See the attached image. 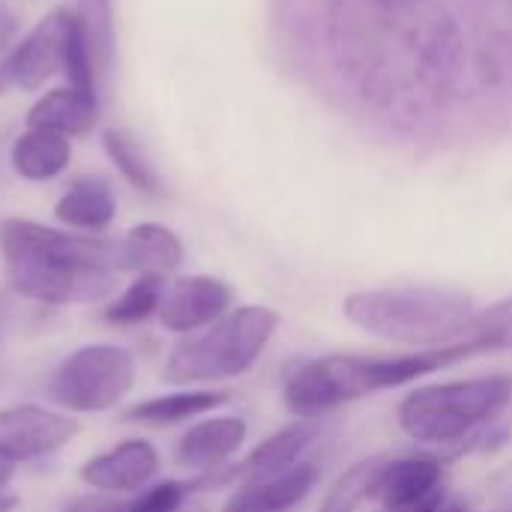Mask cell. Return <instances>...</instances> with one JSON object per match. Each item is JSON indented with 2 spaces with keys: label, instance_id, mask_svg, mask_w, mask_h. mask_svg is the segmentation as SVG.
<instances>
[{
  "label": "cell",
  "instance_id": "8fae6325",
  "mask_svg": "<svg viewBox=\"0 0 512 512\" xmlns=\"http://www.w3.org/2000/svg\"><path fill=\"white\" fill-rule=\"evenodd\" d=\"M159 450L144 438H126L111 450L90 456L78 477L87 489L102 495H138L144 492L159 474Z\"/></svg>",
  "mask_w": 512,
  "mask_h": 512
},
{
  "label": "cell",
  "instance_id": "d6a6232c",
  "mask_svg": "<svg viewBox=\"0 0 512 512\" xmlns=\"http://www.w3.org/2000/svg\"><path fill=\"white\" fill-rule=\"evenodd\" d=\"M0 342H3V315H0Z\"/></svg>",
  "mask_w": 512,
  "mask_h": 512
},
{
  "label": "cell",
  "instance_id": "484cf974",
  "mask_svg": "<svg viewBox=\"0 0 512 512\" xmlns=\"http://www.w3.org/2000/svg\"><path fill=\"white\" fill-rule=\"evenodd\" d=\"M192 483H180V480H165L156 486H147L126 512H180L186 504V498L192 495Z\"/></svg>",
  "mask_w": 512,
  "mask_h": 512
},
{
  "label": "cell",
  "instance_id": "ac0fdd59",
  "mask_svg": "<svg viewBox=\"0 0 512 512\" xmlns=\"http://www.w3.org/2000/svg\"><path fill=\"white\" fill-rule=\"evenodd\" d=\"M96 120H99V96L75 90L69 84L42 93L27 111V126L51 129L66 138L87 135L96 126Z\"/></svg>",
  "mask_w": 512,
  "mask_h": 512
},
{
  "label": "cell",
  "instance_id": "d590c367",
  "mask_svg": "<svg viewBox=\"0 0 512 512\" xmlns=\"http://www.w3.org/2000/svg\"><path fill=\"white\" fill-rule=\"evenodd\" d=\"M63 512H66V510H63Z\"/></svg>",
  "mask_w": 512,
  "mask_h": 512
},
{
  "label": "cell",
  "instance_id": "e0dca14e",
  "mask_svg": "<svg viewBox=\"0 0 512 512\" xmlns=\"http://www.w3.org/2000/svg\"><path fill=\"white\" fill-rule=\"evenodd\" d=\"M54 219L78 234H102L117 219V195L105 177L81 174L57 198Z\"/></svg>",
  "mask_w": 512,
  "mask_h": 512
},
{
  "label": "cell",
  "instance_id": "44dd1931",
  "mask_svg": "<svg viewBox=\"0 0 512 512\" xmlns=\"http://www.w3.org/2000/svg\"><path fill=\"white\" fill-rule=\"evenodd\" d=\"M102 150L111 159V165L123 174V180L132 189H138L141 195L162 198L168 192L165 189V180L159 177L156 165L144 153L141 141L135 135H129L126 129H105L102 132Z\"/></svg>",
  "mask_w": 512,
  "mask_h": 512
},
{
  "label": "cell",
  "instance_id": "4dcf8cb0",
  "mask_svg": "<svg viewBox=\"0 0 512 512\" xmlns=\"http://www.w3.org/2000/svg\"><path fill=\"white\" fill-rule=\"evenodd\" d=\"M18 465H21V462H18L6 447H0V489H6V486L12 483V477H15Z\"/></svg>",
  "mask_w": 512,
  "mask_h": 512
},
{
  "label": "cell",
  "instance_id": "cb8c5ba5",
  "mask_svg": "<svg viewBox=\"0 0 512 512\" xmlns=\"http://www.w3.org/2000/svg\"><path fill=\"white\" fill-rule=\"evenodd\" d=\"M96 66H99V57H96L90 30L81 21V15L72 12L69 15V27H66V36H63L60 72H63V78H66L69 87L84 90V93H96Z\"/></svg>",
  "mask_w": 512,
  "mask_h": 512
},
{
  "label": "cell",
  "instance_id": "5bb4252c",
  "mask_svg": "<svg viewBox=\"0 0 512 512\" xmlns=\"http://www.w3.org/2000/svg\"><path fill=\"white\" fill-rule=\"evenodd\" d=\"M249 435V426L243 417H210V420H198L195 426H189L177 447H174V459L180 468L198 471L204 474H216L222 468H228V462L243 450Z\"/></svg>",
  "mask_w": 512,
  "mask_h": 512
},
{
  "label": "cell",
  "instance_id": "7a4b0ae2",
  "mask_svg": "<svg viewBox=\"0 0 512 512\" xmlns=\"http://www.w3.org/2000/svg\"><path fill=\"white\" fill-rule=\"evenodd\" d=\"M0 261L9 288L45 306H87L117 291V243L33 219H0Z\"/></svg>",
  "mask_w": 512,
  "mask_h": 512
},
{
  "label": "cell",
  "instance_id": "9c48e42d",
  "mask_svg": "<svg viewBox=\"0 0 512 512\" xmlns=\"http://www.w3.org/2000/svg\"><path fill=\"white\" fill-rule=\"evenodd\" d=\"M78 432L81 423L75 417H69L66 411H51L36 402L0 411V447H6L21 465L54 456L69 441H75Z\"/></svg>",
  "mask_w": 512,
  "mask_h": 512
},
{
  "label": "cell",
  "instance_id": "2e32d148",
  "mask_svg": "<svg viewBox=\"0 0 512 512\" xmlns=\"http://www.w3.org/2000/svg\"><path fill=\"white\" fill-rule=\"evenodd\" d=\"M318 483V468L312 462H300L288 474L240 483L219 512H291L297 510Z\"/></svg>",
  "mask_w": 512,
  "mask_h": 512
},
{
  "label": "cell",
  "instance_id": "ffe728a7",
  "mask_svg": "<svg viewBox=\"0 0 512 512\" xmlns=\"http://www.w3.org/2000/svg\"><path fill=\"white\" fill-rule=\"evenodd\" d=\"M228 402H231V396L222 390H177V393H165V396H153V399L129 405L120 420L165 429V426L189 423L195 417H207Z\"/></svg>",
  "mask_w": 512,
  "mask_h": 512
},
{
  "label": "cell",
  "instance_id": "4fadbf2b",
  "mask_svg": "<svg viewBox=\"0 0 512 512\" xmlns=\"http://www.w3.org/2000/svg\"><path fill=\"white\" fill-rule=\"evenodd\" d=\"M69 15L72 9L57 6L51 9L42 21H36V27L15 42L3 57L12 66L15 75V90H39L57 69H60V57H63V36L69 27Z\"/></svg>",
  "mask_w": 512,
  "mask_h": 512
},
{
  "label": "cell",
  "instance_id": "52a82bcc",
  "mask_svg": "<svg viewBox=\"0 0 512 512\" xmlns=\"http://www.w3.org/2000/svg\"><path fill=\"white\" fill-rule=\"evenodd\" d=\"M135 387V354L114 342L81 345L45 381V396L66 414H105Z\"/></svg>",
  "mask_w": 512,
  "mask_h": 512
},
{
  "label": "cell",
  "instance_id": "8992f818",
  "mask_svg": "<svg viewBox=\"0 0 512 512\" xmlns=\"http://www.w3.org/2000/svg\"><path fill=\"white\" fill-rule=\"evenodd\" d=\"M279 321L276 309L237 306L201 333L183 336L168 351L162 378L177 387L240 378L261 360Z\"/></svg>",
  "mask_w": 512,
  "mask_h": 512
},
{
  "label": "cell",
  "instance_id": "1f68e13d",
  "mask_svg": "<svg viewBox=\"0 0 512 512\" xmlns=\"http://www.w3.org/2000/svg\"><path fill=\"white\" fill-rule=\"evenodd\" d=\"M18 504H21V501H18V495H12V492H3V489H0V512H15L18 510Z\"/></svg>",
  "mask_w": 512,
  "mask_h": 512
},
{
  "label": "cell",
  "instance_id": "f546056e",
  "mask_svg": "<svg viewBox=\"0 0 512 512\" xmlns=\"http://www.w3.org/2000/svg\"><path fill=\"white\" fill-rule=\"evenodd\" d=\"M15 36H18V18L9 9V3L0 0V54H6L15 45Z\"/></svg>",
  "mask_w": 512,
  "mask_h": 512
},
{
  "label": "cell",
  "instance_id": "277c9868",
  "mask_svg": "<svg viewBox=\"0 0 512 512\" xmlns=\"http://www.w3.org/2000/svg\"><path fill=\"white\" fill-rule=\"evenodd\" d=\"M474 312L471 294L444 288H372L354 291L342 303L351 327L414 351L453 345Z\"/></svg>",
  "mask_w": 512,
  "mask_h": 512
},
{
  "label": "cell",
  "instance_id": "5b68a950",
  "mask_svg": "<svg viewBox=\"0 0 512 512\" xmlns=\"http://www.w3.org/2000/svg\"><path fill=\"white\" fill-rule=\"evenodd\" d=\"M512 402V375H480L465 381L429 384L399 402V429L429 447L465 444L498 423Z\"/></svg>",
  "mask_w": 512,
  "mask_h": 512
},
{
  "label": "cell",
  "instance_id": "9a60e30c",
  "mask_svg": "<svg viewBox=\"0 0 512 512\" xmlns=\"http://www.w3.org/2000/svg\"><path fill=\"white\" fill-rule=\"evenodd\" d=\"M180 264H183V240L159 222L132 225L117 243L120 273L168 279L171 273L180 270Z\"/></svg>",
  "mask_w": 512,
  "mask_h": 512
},
{
  "label": "cell",
  "instance_id": "83f0119b",
  "mask_svg": "<svg viewBox=\"0 0 512 512\" xmlns=\"http://www.w3.org/2000/svg\"><path fill=\"white\" fill-rule=\"evenodd\" d=\"M399 512H471V507H468V501H462L459 495H450L447 486H444V489H438L435 495H429L426 501H420V504H414V507Z\"/></svg>",
  "mask_w": 512,
  "mask_h": 512
},
{
  "label": "cell",
  "instance_id": "7402d4cb",
  "mask_svg": "<svg viewBox=\"0 0 512 512\" xmlns=\"http://www.w3.org/2000/svg\"><path fill=\"white\" fill-rule=\"evenodd\" d=\"M453 345L465 348L471 357L512 351V297L492 303L489 309H477L471 321L459 330Z\"/></svg>",
  "mask_w": 512,
  "mask_h": 512
},
{
  "label": "cell",
  "instance_id": "d6986e66",
  "mask_svg": "<svg viewBox=\"0 0 512 512\" xmlns=\"http://www.w3.org/2000/svg\"><path fill=\"white\" fill-rule=\"evenodd\" d=\"M12 171L27 183H48L60 177L72 162V141L51 129L27 126L9 150Z\"/></svg>",
  "mask_w": 512,
  "mask_h": 512
},
{
  "label": "cell",
  "instance_id": "6da1fadb",
  "mask_svg": "<svg viewBox=\"0 0 512 512\" xmlns=\"http://www.w3.org/2000/svg\"><path fill=\"white\" fill-rule=\"evenodd\" d=\"M318 24L351 96L408 129L512 84V0H324Z\"/></svg>",
  "mask_w": 512,
  "mask_h": 512
},
{
  "label": "cell",
  "instance_id": "e575fe53",
  "mask_svg": "<svg viewBox=\"0 0 512 512\" xmlns=\"http://www.w3.org/2000/svg\"><path fill=\"white\" fill-rule=\"evenodd\" d=\"M498 512H512V510H498Z\"/></svg>",
  "mask_w": 512,
  "mask_h": 512
},
{
  "label": "cell",
  "instance_id": "3957f363",
  "mask_svg": "<svg viewBox=\"0 0 512 512\" xmlns=\"http://www.w3.org/2000/svg\"><path fill=\"white\" fill-rule=\"evenodd\" d=\"M462 360H471V354L459 345L408 351V354H369V357L324 354L300 363L285 378L282 399L297 420H321L348 402L414 384L417 378H426Z\"/></svg>",
  "mask_w": 512,
  "mask_h": 512
},
{
  "label": "cell",
  "instance_id": "ba28073f",
  "mask_svg": "<svg viewBox=\"0 0 512 512\" xmlns=\"http://www.w3.org/2000/svg\"><path fill=\"white\" fill-rule=\"evenodd\" d=\"M318 438H321L318 420H294L291 426H285V429L273 432L270 438H264L243 462L192 480V489H201V486H240V483H258V480L288 474L291 468H297L303 462V456L309 453V447Z\"/></svg>",
  "mask_w": 512,
  "mask_h": 512
},
{
  "label": "cell",
  "instance_id": "4316f807",
  "mask_svg": "<svg viewBox=\"0 0 512 512\" xmlns=\"http://www.w3.org/2000/svg\"><path fill=\"white\" fill-rule=\"evenodd\" d=\"M78 15L90 30L99 66H105L111 57V0H81Z\"/></svg>",
  "mask_w": 512,
  "mask_h": 512
},
{
  "label": "cell",
  "instance_id": "d4e9b609",
  "mask_svg": "<svg viewBox=\"0 0 512 512\" xmlns=\"http://www.w3.org/2000/svg\"><path fill=\"white\" fill-rule=\"evenodd\" d=\"M384 456H372L363 459L357 465H351L324 495V504L318 507V512H357V507L363 501H369V483L378 471Z\"/></svg>",
  "mask_w": 512,
  "mask_h": 512
},
{
  "label": "cell",
  "instance_id": "30bf717a",
  "mask_svg": "<svg viewBox=\"0 0 512 512\" xmlns=\"http://www.w3.org/2000/svg\"><path fill=\"white\" fill-rule=\"evenodd\" d=\"M234 288L216 276H180L165 285L159 306V327L165 333L192 336L231 312Z\"/></svg>",
  "mask_w": 512,
  "mask_h": 512
},
{
  "label": "cell",
  "instance_id": "603a6c76",
  "mask_svg": "<svg viewBox=\"0 0 512 512\" xmlns=\"http://www.w3.org/2000/svg\"><path fill=\"white\" fill-rule=\"evenodd\" d=\"M162 294H165V279H159V276H135L120 294H114L105 303L102 318L108 324H114V327L144 324V321L159 315Z\"/></svg>",
  "mask_w": 512,
  "mask_h": 512
},
{
  "label": "cell",
  "instance_id": "7c38bea8",
  "mask_svg": "<svg viewBox=\"0 0 512 512\" xmlns=\"http://www.w3.org/2000/svg\"><path fill=\"white\" fill-rule=\"evenodd\" d=\"M438 489H444V462L438 456H384L369 483V501L381 510H408Z\"/></svg>",
  "mask_w": 512,
  "mask_h": 512
},
{
  "label": "cell",
  "instance_id": "f1b7e54d",
  "mask_svg": "<svg viewBox=\"0 0 512 512\" xmlns=\"http://www.w3.org/2000/svg\"><path fill=\"white\" fill-rule=\"evenodd\" d=\"M129 504L117 501V495H102V492H93V495H84L78 501H72L66 512H126Z\"/></svg>",
  "mask_w": 512,
  "mask_h": 512
},
{
  "label": "cell",
  "instance_id": "836d02e7",
  "mask_svg": "<svg viewBox=\"0 0 512 512\" xmlns=\"http://www.w3.org/2000/svg\"><path fill=\"white\" fill-rule=\"evenodd\" d=\"M381 512H399V510H381Z\"/></svg>",
  "mask_w": 512,
  "mask_h": 512
}]
</instances>
